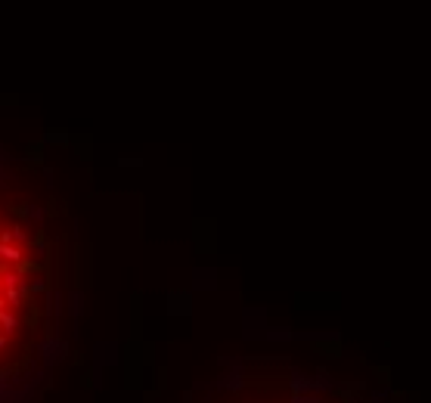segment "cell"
<instances>
[{
    "mask_svg": "<svg viewBox=\"0 0 431 403\" xmlns=\"http://www.w3.org/2000/svg\"><path fill=\"white\" fill-rule=\"evenodd\" d=\"M38 270L28 233L0 208V384L13 381L34 354L44 288Z\"/></svg>",
    "mask_w": 431,
    "mask_h": 403,
    "instance_id": "6da1fadb",
    "label": "cell"
}]
</instances>
